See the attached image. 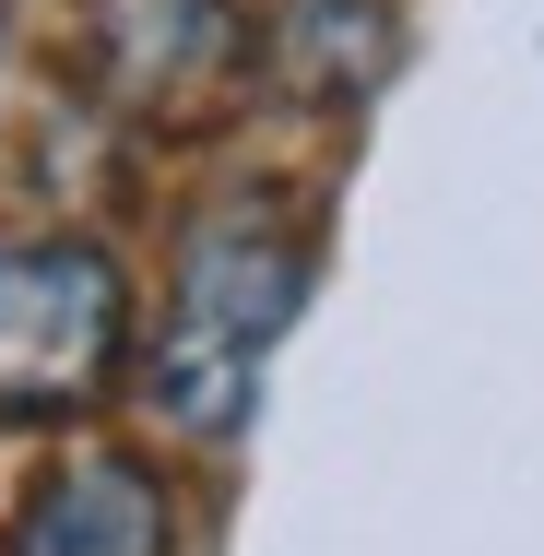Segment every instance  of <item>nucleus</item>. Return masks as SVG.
Wrapping results in <instances>:
<instances>
[{
	"mask_svg": "<svg viewBox=\"0 0 544 556\" xmlns=\"http://www.w3.org/2000/svg\"><path fill=\"white\" fill-rule=\"evenodd\" d=\"M296 285H308V237L261 202L214 214L190 249H178V308L142 355V403L154 427L178 439H237L249 403H261V367L296 320Z\"/></svg>",
	"mask_w": 544,
	"mask_h": 556,
	"instance_id": "nucleus-1",
	"label": "nucleus"
},
{
	"mask_svg": "<svg viewBox=\"0 0 544 556\" xmlns=\"http://www.w3.org/2000/svg\"><path fill=\"white\" fill-rule=\"evenodd\" d=\"M0 36H12V0H0Z\"/></svg>",
	"mask_w": 544,
	"mask_h": 556,
	"instance_id": "nucleus-5",
	"label": "nucleus"
},
{
	"mask_svg": "<svg viewBox=\"0 0 544 556\" xmlns=\"http://www.w3.org/2000/svg\"><path fill=\"white\" fill-rule=\"evenodd\" d=\"M107 48L142 108L202 96V84L237 72V0H107Z\"/></svg>",
	"mask_w": 544,
	"mask_h": 556,
	"instance_id": "nucleus-4",
	"label": "nucleus"
},
{
	"mask_svg": "<svg viewBox=\"0 0 544 556\" xmlns=\"http://www.w3.org/2000/svg\"><path fill=\"white\" fill-rule=\"evenodd\" d=\"M166 545H178V509L130 450L48 462L12 509V533H0V556H166Z\"/></svg>",
	"mask_w": 544,
	"mask_h": 556,
	"instance_id": "nucleus-3",
	"label": "nucleus"
},
{
	"mask_svg": "<svg viewBox=\"0 0 544 556\" xmlns=\"http://www.w3.org/2000/svg\"><path fill=\"white\" fill-rule=\"evenodd\" d=\"M130 332V285L96 237H24L0 249V415H84L118 367Z\"/></svg>",
	"mask_w": 544,
	"mask_h": 556,
	"instance_id": "nucleus-2",
	"label": "nucleus"
}]
</instances>
